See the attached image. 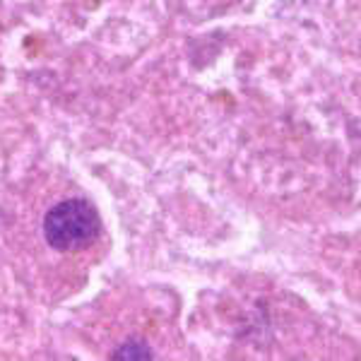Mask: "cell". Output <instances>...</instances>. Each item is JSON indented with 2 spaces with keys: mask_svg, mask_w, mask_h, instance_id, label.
Returning <instances> with one entry per match:
<instances>
[{
  "mask_svg": "<svg viewBox=\"0 0 361 361\" xmlns=\"http://www.w3.org/2000/svg\"><path fill=\"white\" fill-rule=\"evenodd\" d=\"M152 349L140 340H128L126 345H121L114 352V359H123V361H140V359H152Z\"/></svg>",
  "mask_w": 361,
  "mask_h": 361,
  "instance_id": "2",
  "label": "cell"
},
{
  "mask_svg": "<svg viewBox=\"0 0 361 361\" xmlns=\"http://www.w3.org/2000/svg\"><path fill=\"white\" fill-rule=\"evenodd\" d=\"M102 234V219L94 205L80 197H70L54 205L44 217V238L61 253L82 250Z\"/></svg>",
  "mask_w": 361,
  "mask_h": 361,
  "instance_id": "1",
  "label": "cell"
}]
</instances>
